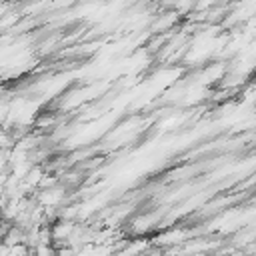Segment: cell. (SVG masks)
<instances>
[{"instance_id": "cell-1", "label": "cell", "mask_w": 256, "mask_h": 256, "mask_svg": "<svg viewBox=\"0 0 256 256\" xmlns=\"http://www.w3.org/2000/svg\"><path fill=\"white\" fill-rule=\"evenodd\" d=\"M150 218H138V220H134L132 222V232L134 234H144V232H148L150 230Z\"/></svg>"}]
</instances>
